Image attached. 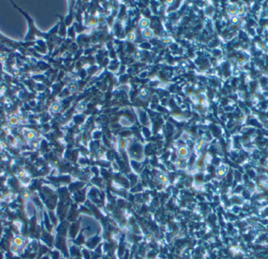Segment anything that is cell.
Wrapping results in <instances>:
<instances>
[{
	"label": "cell",
	"instance_id": "6da1fadb",
	"mask_svg": "<svg viewBox=\"0 0 268 259\" xmlns=\"http://www.w3.org/2000/svg\"><path fill=\"white\" fill-rule=\"evenodd\" d=\"M36 210H37V207L32 200L26 201L24 204V212H25V215L28 219H32L33 218Z\"/></svg>",
	"mask_w": 268,
	"mask_h": 259
},
{
	"label": "cell",
	"instance_id": "7a4b0ae2",
	"mask_svg": "<svg viewBox=\"0 0 268 259\" xmlns=\"http://www.w3.org/2000/svg\"><path fill=\"white\" fill-rule=\"evenodd\" d=\"M24 241H25V240H24V239L21 236L17 235L13 237L12 243H14L15 245L18 246L19 247H22L24 244Z\"/></svg>",
	"mask_w": 268,
	"mask_h": 259
},
{
	"label": "cell",
	"instance_id": "3957f363",
	"mask_svg": "<svg viewBox=\"0 0 268 259\" xmlns=\"http://www.w3.org/2000/svg\"><path fill=\"white\" fill-rule=\"evenodd\" d=\"M9 250H10V252H11L13 254H14V255H18V254H20L21 247H19L18 246L15 245L14 243H12L11 244H10V246H9Z\"/></svg>",
	"mask_w": 268,
	"mask_h": 259
},
{
	"label": "cell",
	"instance_id": "277c9868",
	"mask_svg": "<svg viewBox=\"0 0 268 259\" xmlns=\"http://www.w3.org/2000/svg\"><path fill=\"white\" fill-rule=\"evenodd\" d=\"M178 154L180 155V156L181 157H186L188 155V150L187 148L185 147H181L179 149Z\"/></svg>",
	"mask_w": 268,
	"mask_h": 259
},
{
	"label": "cell",
	"instance_id": "5b68a950",
	"mask_svg": "<svg viewBox=\"0 0 268 259\" xmlns=\"http://www.w3.org/2000/svg\"><path fill=\"white\" fill-rule=\"evenodd\" d=\"M21 196H22V198L23 199H24V200H26V201H28V200H31V199H32V194H31V192H29V191H28V190H25V191H23V192H22V194H21Z\"/></svg>",
	"mask_w": 268,
	"mask_h": 259
},
{
	"label": "cell",
	"instance_id": "8992f818",
	"mask_svg": "<svg viewBox=\"0 0 268 259\" xmlns=\"http://www.w3.org/2000/svg\"><path fill=\"white\" fill-rule=\"evenodd\" d=\"M143 36L146 39H150V38L152 37V32L148 28H144V30L143 31Z\"/></svg>",
	"mask_w": 268,
	"mask_h": 259
},
{
	"label": "cell",
	"instance_id": "52a82bcc",
	"mask_svg": "<svg viewBox=\"0 0 268 259\" xmlns=\"http://www.w3.org/2000/svg\"><path fill=\"white\" fill-rule=\"evenodd\" d=\"M148 24H149L148 20H146V19H144V20H142L140 23V25L143 28H147V27L148 26Z\"/></svg>",
	"mask_w": 268,
	"mask_h": 259
},
{
	"label": "cell",
	"instance_id": "ba28073f",
	"mask_svg": "<svg viewBox=\"0 0 268 259\" xmlns=\"http://www.w3.org/2000/svg\"><path fill=\"white\" fill-rule=\"evenodd\" d=\"M51 259H60V253L58 251L53 252Z\"/></svg>",
	"mask_w": 268,
	"mask_h": 259
},
{
	"label": "cell",
	"instance_id": "9c48e42d",
	"mask_svg": "<svg viewBox=\"0 0 268 259\" xmlns=\"http://www.w3.org/2000/svg\"><path fill=\"white\" fill-rule=\"evenodd\" d=\"M28 138H29V139H33V138H35V134H34L33 132H29L28 134Z\"/></svg>",
	"mask_w": 268,
	"mask_h": 259
}]
</instances>
